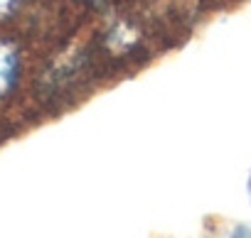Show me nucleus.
Masks as SVG:
<instances>
[{
	"label": "nucleus",
	"instance_id": "nucleus-1",
	"mask_svg": "<svg viewBox=\"0 0 251 238\" xmlns=\"http://www.w3.org/2000/svg\"><path fill=\"white\" fill-rule=\"evenodd\" d=\"M18 52L13 44L0 42V96H5L18 81Z\"/></svg>",
	"mask_w": 251,
	"mask_h": 238
},
{
	"label": "nucleus",
	"instance_id": "nucleus-2",
	"mask_svg": "<svg viewBox=\"0 0 251 238\" xmlns=\"http://www.w3.org/2000/svg\"><path fill=\"white\" fill-rule=\"evenodd\" d=\"M20 3V0H0V18H3V15H8L15 5Z\"/></svg>",
	"mask_w": 251,
	"mask_h": 238
}]
</instances>
